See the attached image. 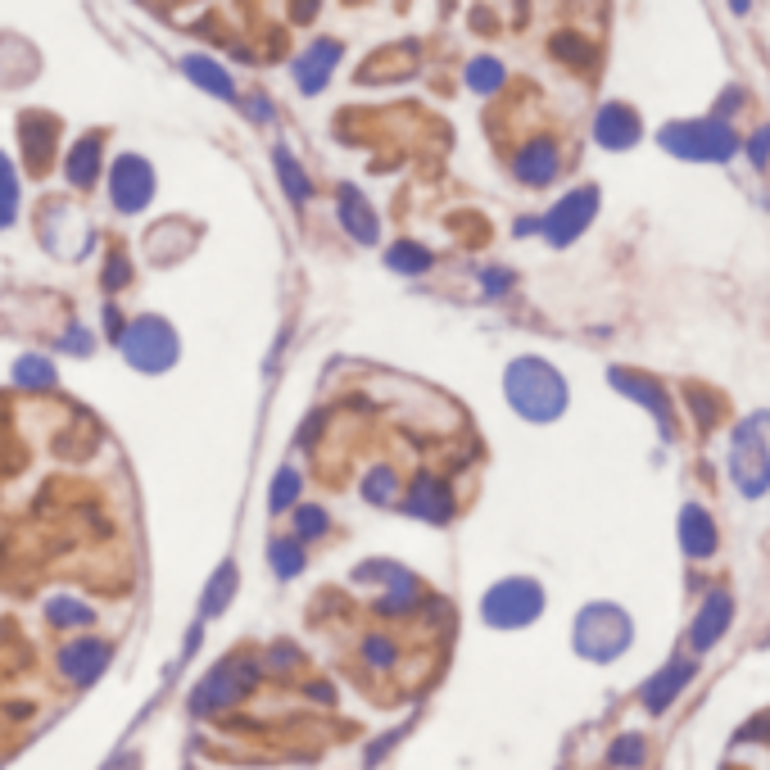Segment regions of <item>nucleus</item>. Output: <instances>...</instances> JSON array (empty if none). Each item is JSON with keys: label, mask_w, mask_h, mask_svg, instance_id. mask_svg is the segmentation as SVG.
I'll use <instances>...</instances> for the list:
<instances>
[{"label": "nucleus", "mask_w": 770, "mask_h": 770, "mask_svg": "<svg viewBox=\"0 0 770 770\" xmlns=\"http://www.w3.org/2000/svg\"><path fill=\"white\" fill-rule=\"evenodd\" d=\"M689 676H693V666H689V662H671L666 671H657V676L644 684V707H649V711H666L676 693L689 684Z\"/></svg>", "instance_id": "nucleus-22"}, {"label": "nucleus", "mask_w": 770, "mask_h": 770, "mask_svg": "<svg viewBox=\"0 0 770 770\" xmlns=\"http://www.w3.org/2000/svg\"><path fill=\"white\" fill-rule=\"evenodd\" d=\"M399 476H395V467H385V462H376V467L363 476V499L368 503H376V508H390V503H399Z\"/></svg>", "instance_id": "nucleus-32"}, {"label": "nucleus", "mask_w": 770, "mask_h": 770, "mask_svg": "<svg viewBox=\"0 0 770 770\" xmlns=\"http://www.w3.org/2000/svg\"><path fill=\"white\" fill-rule=\"evenodd\" d=\"M341 55H345V46L331 41V37H318L313 46H304L299 55H295V64H291L295 87H299L304 95H318V91L331 82V73H336Z\"/></svg>", "instance_id": "nucleus-11"}, {"label": "nucleus", "mask_w": 770, "mask_h": 770, "mask_svg": "<svg viewBox=\"0 0 770 770\" xmlns=\"http://www.w3.org/2000/svg\"><path fill=\"white\" fill-rule=\"evenodd\" d=\"M539 612H544V589L526 576H508L495 589H485V599H480V616L495 630H522Z\"/></svg>", "instance_id": "nucleus-5"}, {"label": "nucleus", "mask_w": 770, "mask_h": 770, "mask_svg": "<svg viewBox=\"0 0 770 770\" xmlns=\"http://www.w3.org/2000/svg\"><path fill=\"white\" fill-rule=\"evenodd\" d=\"M182 73H187V82H195L200 91H209L218 100H236V82H231V73L222 68V60H214V55H182Z\"/></svg>", "instance_id": "nucleus-19"}, {"label": "nucleus", "mask_w": 770, "mask_h": 770, "mask_svg": "<svg viewBox=\"0 0 770 770\" xmlns=\"http://www.w3.org/2000/svg\"><path fill=\"white\" fill-rule=\"evenodd\" d=\"M118 349H123L127 363H132L137 372H145V376L168 372V368L177 363V354H182L172 322H164L159 313H141V318L127 322Z\"/></svg>", "instance_id": "nucleus-2"}, {"label": "nucleus", "mask_w": 770, "mask_h": 770, "mask_svg": "<svg viewBox=\"0 0 770 770\" xmlns=\"http://www.w3.org/2000/svg\"><path fill=\"white\" fill-rule=\"evenodd\" d=\"M680 544L689 557H707L716 549V526L703 508H684V517H680Z\"/></svg>", "instance_id": "nucleus-25"}, {"label": "nucleus", "mask_w": 770, "mask_h": 770, "mask_svg": "<svg viewBox=\"0 0 770 770\" xmlns=\"http://www.w3.org/2000/svg\"><path fill=\"white\" fill-rule=\"evenodd\" d=\"M272 164H277L281 191H286V200H291V204H308V200H313V182H308L304 164L295 159V154H291L286 145H277V150H272Z\"/></svg>", "instance_id": "nucleus-24"}, {"label": "nucleus", "mask_w": 770, "mask_h": 770, "mask_svg": "<svg viewBox=\"0 0 770 770\" xmlns=\"http://www.w3.org/2000/svg\"><path fill=\"white\" fill-rule=\"evenodd\" d=\"M100 281H105V291H123L127 286V281H132V268H127V254H110V259H105V277H100Z\"/></svg>", "instance_id": "nucleus-36"}, {"label": "nucleus", "mask_w": 770, "mask_h": 770, "mask_svg": "<svg viewBox=\"0 0 770 770\" xmlns=\"http://www.w3.org/2000/svg\"><path fill=\"white\" fill-rule=\"evenodd\" d=\"M467 87H472L476 95H495V91L503 87V64H499L495 55H476V60L467 64Z\"/></svg>", "instance_id": "nucleus-33"}, {"label": "nucleus", "mask_w": 770, "mask_h": 770, "mask_svg": "<svg viewBox=\"0 0 770 770\" xmlns=\"http://www.w3.org/2000/svg\"><path fill=\"white\" fill-rule=\"evenodd\" d=\"M60 349H64V354H77V358H87V354H91V331L73 322V326L64 331V336H60Z\"/></svg>", "instance_id": "nucleus-38"}, {"label": "nucleus", "mask_w": 770, "mask_h": 770, "mask_svg": "<svg viewBox=\"0 0 770 770\" xmlns=\"http://www.w3.org/2000/svg\"><path fill=\"white\" fill-rule=\"evenodd\" d=\"M123 331H127V322H123L118 308L110 304V308H105V336H110V341H123Z\"/></svg>", "instance_id": "nucleus-43"}, {"label": "nucleus", "mask_w": 770, "mask_h": 770, "mask_svg": "<svg viewBox=\"0 0 770 770\" xmlns=\"http://www.w3.org/2000/svg\"><path fill=\"white\" fill-rule=\"evenodd\" d=\"M612 381H616V390H626L630 399H639L644 408H653L657 422H662V431L671 435V403H666V395L657 390V385H653L649 376H634V372H621V368H616V372H612Z\"/></svg>", "instance_id": "nucleus-21"}, {"label": "nucleus", "mask_w": 770, "mask_h": 770, "mask_svg": "<svg viewBox=\"0 0 770 770\" xmlns=\"http://www.w3.org/2000/svg\"><path fill=\"white\" fill-rule=\"evenodd\" d=\"M245 114H249L254 123H272V100H268V95H249V100H245Z\"/></svg>", "instance_id": "nucleus-39"}, {"label": "nucleus", "mask_w": 770, "mask_h": 770, "mask_svg": "<svg viewBox=\"0 0 770 770\" xmlns=\"http://www.w3.org/2000/svg\"><path fill=\"white\" fill-rule=\"evenodd\" d=\"M630 649V616L616 603H589L576 616V653L589 662H612Z\"/></svg>", "instance_id": "nucleus-3"}, {"label": "nucleus", "mask_w": 770, "mask_h": 770, "mask_svg": "<svg viewBox=\"0 0 770 770\" xmlns=\"http://www.w3.org/2000/svg\"><path fill=\"white\" fill-rule=\"evenodd\" d=\"M105 187H110V204L118 214H141L154 200V168L141 154H118L114 164H105Z\"/></svg>", "instance_id": "nucleus-7"}, {"label": "nucleus", "mask_w": 770, "mask_h": 770, "mask_svg": "<svg viewBox=\"0 0 770 770\" xmlns=\"http://www.w3.org/2000/svg\"><path fill=\"white\" fill-rule=\"evenodd\" d=\"M299 495H304V476H299L295 462L277 467V476H272V485H268V508H272V512H291V508L299 503Z\"/></svg>", "instance_id": "nucleus-29"}, {"label": "nucleus", "mask_w": 770, "mask_h": 770, "mask_svg": "<svg viewBox=\"0 0 770 770\" xmlns=\"http://www.w3.org/2000/svg\"><path fill=\"white\" fill-rule=\"evenodd\" d=\"M363 657L376 666V671H390L399 649H395V639L390 634H363Z\"/></svg>", "instance_id": "nucleus-34"}, {"label": "nucleus", "mask_w": 770, "mask_h": 770, "mask_svg": "<svg viewBox=\"0 0 770 770\" xmlns=\"http://www.w3.org/2000/svg\"><path fill=\"white\" fill-rule=\"evenodd\" d=\"M512 286V277L503 272V268H490V272H485V291H490V295H503Z\"/></svg>", "instance_id": "nucleus-44"}, {"label": "nucleus", "mask_w": 770, "mask_h": 770, "mask_svg": "<svg viewBox=\"0 0 770 770\" xmlns=\"http://www.w3.org/2000/svg\"><path fill=\"white\" fill-rule=\"evenodd\" d=\"M336 218H341V227L349 231L358 245L381 241V214L372 209L368 195L358 191V187H341V191H336Z\"/></svg>", "instance_id": "nucleus-14"}, {"label": "nucleus", "mask_w": 770, "mask_h": 770, "mask_svg": "<svg viewBox=\"0 0 770 770\" xmlns=\"http://www.w3.org/2000/svg\"><path fill=\"white\" fill-rule=\"evenodd\" d=\"M236 585H241L236 562H222V567L214 572V580H209V589H204L200 612H204V616H222V612L231 607V599H236Z\"/></svg>", "instance_id": "nucleus-27"}, {"label": "nucleus", "mask_w": 770, "mask_h": 770, "mask_svg": "<svg viewBox=\"0 0 770 770\" xmlns=\"http://www.w3.org/2000/svg\"><path fill=\"white\" fill-rule=\"evenodd\" d=\"M431 264H435V254L418 241H395L390 249H385V268L403 272V277H422V272H431Z\"/></svg>", "instance_id": "nucleus-28"}, {"label": "nucleus", "mask_w": 770, "mask_h": 770, "mask_svg": "<svg viewBox=\"0 0 770 770\" xmlns=\"http://www.w3.org/2000/svg\"><path fill=\"white\" fill-rule=\"evenodd\" d=\"M299 662V653L291 649V644H277L272 653H268V666H272V671H286V666H295Z\"/></svg>", "instance_id": "nucleus-40"}, {"label": "nucleus", "mask_w": 770, "mask_h": 770, "mask_svg": "<svg viewBox=\"0 0 770 770\" xmlns=\"http://www.w3.org/2000/svg\"><path fill=\"white\" fill-rule=\"evenodd\" d=\"M304 544L295 535H272L268 539V567L277 572V580H295L304 572Z\"/></svg>", "instance_id": "nucleus-26"}, {"label": "nucleus", "mask_w": 770, "mask_h": 770, "mask_svg": "<svg viewBox=\"0 0 770 770\" xmlns=\"http://www.w3.org/2000/svg\"><path fill=\"white\" fill-rule=\"evenodd\" d=\"M607 757H612V766H621V770H634L639 761H644V739H639V734H626V739H616Z\"/></svg>", "instance_id": "nucleus-35"}, {"label": "nucleus", "mask_w": 770, "mask_h": 770, "mask_svg": "<svg viewBox=\"0 0 770 770\" xmlns=\"http://www.w3.org/2000/svg\"><path fill=\"white\" fill-rule=\"evenodd\" d=\"M110 657H114V649L105 644V639H95V634L68 639V644L60 649V676L73 680V684H91V680L105 676Z\"/></svg>", "instance_id": "nucleus-12"}, {"label": "nucleus", "mask_w": 770, "mask_h": 770, "mask_svg": "<svg viewBox=\"0 0 770 770\" xmlns=\"http://www.w3.org/2000/svg\"><path fill=\"white\" fill-rule=\"evenodd\" d=\"M594 137L607 150H630L639 141V114L630 105H603L594 118Z\"/></svg>", "instance_id": "nucleus-17"}, {"label": "nucleus", "mask_w": 770, "mask_h": 770, "mask_svg": "<svg viewBox=\"0 0 770 770\" xmlns=\"http://www.w3.org/2000/svg\"><path fill=\"white\" fill-rule=\"evenodd\" d=\"M403 512L408 517H418V522H431V526H445L453 517V485L445 476H435V472H422L408 480V490H403Z\"/></svg>", "instance_id": "nucleus-9"}, {"label": "nucleus", "mask_w": 770, "mask_h": 770, "mask_svg": "<svg viewBox=\"0 0 770 770\" xmlns=\"http://www.w3.org/2000/svg\"><path fill=\"white\" fill-rule=\"evenodd\" d=\"M557 168H562V159H557V145L549 137H535L530 145L517 150V159H512V172H517V182H526V187H549Z\"/></svg>", "instance_id": "nucleus-16"}, {"label": "nucleus", "mask_w": 770, "mask_h": 770, "mask_svg": "<svg viewBox=\"0 0 770 770\" xmlns=\"http://www.w3.org/2000/svg\"><path fill=\"white\" fill-rule=\"evenodd\" d=\"M766 154H770V127H766V132H757V141H753V159L757 164H766Z\"/></svg>", "instance_id": "nucleus-45"}, {"label": "nucleus", "mask_w": 770, "mask_h": 770, "mask_svg": "<svg viewBox=\"0 0 770 770\" xmlns=\"http://www.w3.org/2000/svg\"><path fill=\"white\" fill-rule=\"evenodd\" d=\"M18 141H23V164L33 172H46L50 159H55V141H60V123L50 114H37L28 110L18 118Z\"/></svg>", "instance_id": "nucleus-13"}, {"label": "nucleus", "mask_w": 770, "mask_h": 770, "mask_svg": "<svg viewBox=\"0 0 770 770\" xmlns=\"http://www.w3.org/2000/svg\"><path fill=\"white\" fill-rule=\"evenodd\" d=\"M594 214H599V191L594 187H580V191L562 195L553 204V209L544 214V222H539V231H544V241H553V245H572L580 231L594 222Z\"/></svg>", "instance_id": "nucleus-8"}, {"label": "nucleus", "mask_w": 770, "mask_h": 770, "mask_svg": "<svg viewBox=\"0 0 770 770\" xmlns=\"http://www.w3.org/2000/svg\"><path fill=\"white\" fill-rule=\"evenodd\" d=\"M10 381L18 385V390H55L60 376H55V363L41 354H18L14 368H10Z\"/></svg>", "instance_id": "nucleus-23"}, {"label": "nucleus", "mask_w": 770, "mask_h": 770, "mask_svg": "<svg viewBox=\"0 0 770 770\" xmlns=\"http://www.w3.org/2000/svg\"><path fill=\"white\" fill-rule=\"evenodd\" d=\"M730 467H734V485L748 499H761L770 490V458H766V445H761V431L757 426H743L734 435V458H730Z\"/></svg>", "instance_id": "nucleus-10"}, {"label": "nucleus", "mask_w": 770, "mask_h": 770, "mask_svg": "<svg viewBox=\"0 0 770 770\" xmlns=\"http://www.w3.org/2000/svg\"><path fill=\"white\" fill-rule=\"evenodd\" d=\"M553 50H557V55H572V64H589V55H594V50H589L576 33H557V37H553Z\"/></svg>", "instance_id": "nucleus-37"}, {"label": "nucleus", "mask_w": 770, "mask_h": 770, "mask_svg": "<svg viewBox=\"0 0 770 770\" xmlns=\"http://www.w3.org/2000/svg\"><path fill=\"white\" fill-rule=\"evenodd\" d=\"M259 680H264V662H259V657H227V662H218L214 671L200 680V689L191 693V711H195V716L222 711V707H231V703H241Z\"/></svg>", "instance_id": "nucleus-4"}, {"label": "nucleus", "mask_w": 770, "mask_h": 770, "mask_svg": "<svg viewBox=\"0 0 770 770\" xmlns=\"http://www.w3.org/2000/svg\"><path fill=\"white\" fill-rule=\"evenodd\" d=\"M46 621L55 626V630H77V626H91L95 621V607H87L82 599L60 594V599L46 603Z\"/></svg>", "instance_id": "nucleus-30"}, {"label": "nucleus", "mask_w": 770, "mask_h": 770, "mask_svg": "<svg viewBox=\"0 0 770 770\" xmlns=\"http://www.w3.org/2000/svg\"><path fill=\"white\" fill-rule=\"evenodd\" d=\"M291 526H295L291 535L299 539V544H304V539H322V535L331 530V512H326L322 503H304V499H299V503L291 508Z\"/></svg>", "instance_id": "nucleus-31"}, {"label": "nucleus", "mask_w": 770, "mask_h": 770, "mask_svg": "<svg viewBox=\"0 0 770 770\" xmlns=\"http://www.w3.org/2000/svg\"><path fill=\"white\" fill-rule=\"evenodd\" d=\"M14 218H18V195H5V191H0V231L14 227Z\"/></svg>", "instance_id": "nucleus-42"}, {"label": "nucleus", "mask_w": 770, "mask_h": 770, "mask_svg": "<svg viewBox=\"0 0 770 770\" xmlns=\"http://www.w3.org/2000/svg\"><path fill=\"white\" fill-rule=\"evenodd\" d=\"M730 616H734L730 594H711V599L703 603V612H698V621H693V649H711L716 639L726 634Z\"/></svg>", "instance_id": "nucleus-20"}, {"label": "nucleus", "mask_w": 770, "mask_h": 770, "mask_svg": "<svg viewBox=\"0 0 770 770\" xmlns=\"http://www.w3.org/2000/svg\"><path fill=\"white\" fill-rule=\"evenodd\" d=\"M0 191H5V195H18V172H14V164L5 159V150H0Z\"/></svg>", "instance_id": "nucleus-41"}, {"label": "nucleus", "mask_w": 770, "mask_h": 770, "mask_svg": "<svg viewBox=\"0 0 770 770\" xmlns=\"http://www.w3.org/2000/svg\"><path fill=\"white\" fill-rule=\"evenodd\" d=\"M662 145L680 154V159H716V164H726L730 154L739 150L734 132L721 123V118H703V123H671L662 132Z\"/></svg>", "instance_id": "nucleus-6"}, {"label": "nucleus", "mask_w": 770, "mask_h": 770, "mask_svg": "<svg viewBox=\"0 0 770 770\" xmlns=\"http://www.w3.org/2000/svg\"><path fill=\"white\" fill-rule=\"evenodd\" d=\"M100 172H105V141H100L95 132L91 137H77L64 154V177H68V187L77 191H91L100 182Z\"/></svg>", "instance_id": "nucleus-15"}, {"label": "nucleus", "mask_w": 770, "mask_h": 770, "mask_svg": "<svg viewBox=\"0 0 770 770\" xmlns=\"http://www.w3.org/2000/svg\"><path fill=\"white\" fill-rule=\"evenodd\" d=\"M503 395L535 426L557 422L567 413V381H562V372L553 363H544V358H517V363L503 372Z\"/></svg>", "instance_id": "nucleus-1"}, {"label": "nucleus", "mask_w": 770, "mask_h": 770, "mask_svg": "<svg viewBox=\"0 0 770 770\" xmlns=\"http://www.w3.org/2000/svg\"><path fill=\"white\" fill-rule=\"evenodd\" d=\"M418 603H422V585H418V576H413V572H403V567H395L390 576H385V594H381L372 607H376L381 616H413Z\"/></svg>", "instance_id": "nucleus-18"}]
</instances>
